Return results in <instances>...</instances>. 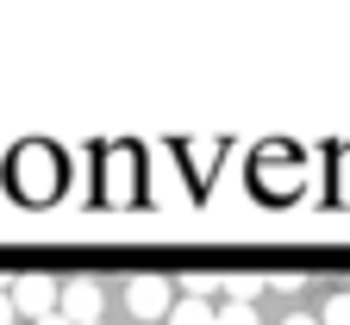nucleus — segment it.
Returning <instances> with one entry per match:
<instances>
[{
	"mask_svg": "<svg viewBox=\"0 0 350 325\" xmlns=\"http://www.w3.org/2000/svg\"><path fill=\"white\" fill-rule=\"evenodd\" d=\"M7 300H13V319H44V313H57V282L51 275H19Z\"/></svg>",
	"mask_w": 350,
	"mask_h": 325,
	"instance_id": "1",
	"label": "nucleus"
},
{
	"mask_svg": "<svg viewBox=\"0 0 350 325\" xmlns=\"http://www.w3.org/2000/svg\"><path fill=\"white\" fill-rule=\"evenodd\" d=\"M125 307H131V319H169L175 282H163V275H138V282L125 288Z\"/></svg>",
	"mask_w": 350,
	"mask_h": 325,
	"instance_id": "2",
	"label": "nucleus"
},
{
	"mask_svg": "<svg viewBox=\"0 0 350 325\" xmlns=\"http://www.w3.org/2000/svg\"><path fill=\"white\" fill-rule=\"evenodd\" d=\"M100 307H107L100 282H57V313H63L69 325H94Z\"/></svg>",
	"mask_w": 350,
	"mask_h": 325,
	"instance_id": "3",
	"label": "nucleus"
},
{
	"mask_svg": "<svg viewBox=\"0 0 350 325\" xmlns=\"http://www.w3.org/2000/svg\"><path fill=\"white\" fill-rule=\"evenodd\" d=\"M256 188L262 194H288L294 188V151L288 144H262L256 151Z\"/></svg>",
	"mask_w": 350,
	"mask_h": 325,
	"instance_id": "4",
	"label": "nucleus"
},
{
	"mask_svg": "<svg viewBox=\"0 0 350 325\" xmlns=\"http://www.w3.org/2000/svg\"><path fill=\"white\" fill-rule=\"evenodd\" d=\"M219 288H226V300H238V307H256V294H262V275H219Z\"/></svg>",
	"mask_w": 350,
	"mask_h": 325,
	"instance_id": "5",
	"label": "nucleus"
},
{
	"mask_svg": "<svg viewBox=\"0 0 350 325\" xmlns=\"http://www.w3.org/2000/svg\"><path fill=\"white\" fill-rule=\"evenodd\" d=\"M219 157H226V144H219V138H194V144H188V163H194V175H200V181L213 175V163H219Z\"/></svg>",
	"mask_w": 350,
	"mask_h": 325,
	"instance_id": "6",
	"label": "nucleus"
},
{
	"mask_svg": "<svg viewBox=\"0 0 350 325\" xmlns=\"http://www.w3.org/2000/svg\"><path fill=\"white\" fill-rule=\"evenodd\" d=\"M169 325H213V307L206 300H175L169 307Z\"/></svg>",
	"mask_w": 350,
	"mask_h": 325,
	"instance_id": "7",
	"label": "nucleus"
},
{
	"mask_svg": "<svg viewBox=\"0 0 350 325\" xmlns=\"http://www.w3.org/2000/svg\"><path fill=\"white\" fill-rule=\"evenodd\" d=\"M188 282V300H206V294H219V275L213 269H194V275H182Z\"/></svg>",
	"mask_w": 350,
	"mask_h": 325,
	"instance_id": "8",
	"label": "nucleus"
},
{
	"mask_svg": "<svg viewBox=\"0 0 350 325\" xmlns=\"http://www.w3.org/2000/svg\"><path fill=\"white\" fill-rule=\"evenodd\" d=\"M213 325H256V307H238V300H226L213 313Z\"/></svg>",
	"mask_w": 350,
	"mask_h": 325,
	"instance_id": "9",
	"label": "nucleus"
},
{
	"mask_svg": "<svg viewBox=\"0 0 350 325\" xmlns=\"http://www.w3.org/2000/svg\"><path fill=\"white\" fill-rule=\"evenodd\" d=\"M319 325H350V294H332L325 300V319Z\"/></svg>",
	"mask_w": 350,
	"mask_h": 325,
	"instance_id": "10",
	"label": "nucleus"
},
{
	"mask_svg": "<svg viewBox=\"0 0 350 325\" xmlns=\"http://www.w3.org/2000/svg\"><path fill=\"white\" fill-rule=\"evenodd\" d=\"M338 163H344V181H338V200H344V207H350V144H344V151H338Z\"/></svg>",
	"mask_w": 350,
	"mask_h": 325,
	"instance_id": "11",
	"label": "nucleus"
},
{
	"mask_svg": "<svg viewBox=\"0 0 350 325\" xmlns=\"http://www.w3.org/2000/svg\"><path fill=\"white\" fill-rule=\"evenodd\" d=\"M0 325H13V300H7V288H0Z\"/></svg>",
	"mask_w": 350,
	"mask_h": 325,
	"instance_id": "12",
	"label": "nucleus"
},
{
	"mask_svg": "<svg viewBox=\"0 0 350 325\" xmlns=\"http://www.w3.org/2000/svg\"><path fill=\"white\" fill-rule=\"evenodd\" d=\"M282 325H319V319H313V313H288Z\"/></svg>",
	"mask_w": 350,
	"mask_h": 325,
	"instance_id": "13",
	"label": "nucleus"
},
{
	"mask_svg": "<svg viewBox=\"0 0 350 325\" xmlns=\"http://www.w3.org/2000/svg\"><path fill=\"white\" fill-rule=\"evenodd\" d=\"M31 325H69V319H63V313H44V319H31Z\"/></svg>",
	"mask_w": 350,
	"mask_h": 325,
	"instance_id": "14",
	"label": "nucleus"
},
{
	"mask_svg": "<svg viewBox=\"0 0 350 325\" xmlns=\"http://www.w3.org/2000/svg\"><path fill=\"white\" fill-rule=\"evenodd\" d=\"M94 325H107V319H94Z\"/></svg>",
	"mask_w": 350,
	"mask_h": 325,
	"instance_id": "15",
	"label": "nucleus"
}]
</instances>
